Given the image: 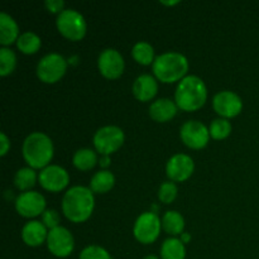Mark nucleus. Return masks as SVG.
Instances as JSON below:
<instances>
[{
    "instance_id": "412c9836",
    "label": "nucleus",
    "mask_w": 259,
    "mask_h": 259,
    "mask_svg": "<svg viewBox=\"0 0 259 259\" xmlns=\"http://www.w3.org/2000/svg\"><path fill=\"white\" fill-rule=\"evenodd\" d=\"M162 228L167 234L179 235L184 234L185 219L179 211L169 210L162 218Z\"/></svg>"
},
{
    "instance_id": "ddd939ff",
    "label": "nucleus",
    "mask_w": 259,
    "mask_h": 259,
    "mask_svg": "<svg viewBox=\"0 0 259 259\" xmlns=\"http://www.w3.org/2000/svg\"><path fill=\"white\" fill-rule=\"evenodd\" d=\"M124 58L114 48H108L100 53L98 60V67L101 75L109 80L120 77L124 72Z\"/></svg>"
},
{
    "instance_id": "2f4dec72",
    "label": "nucleus",
    "mask_w": 259,
    "mask_h": 259,
    "mask_svg": "<svg viewBox=\"0 0 259 259\" xmlns=\"http://www.w3.org/2000/svg\"><path fill=\"white\" fill-rule=\"evenodd\" d=\"M63 7H65V3L62 0H47L46 2V8L51 13H58V14H61L65 10Z\"/></svg>"
},
{
    "instance_id": "a878e982",
    "label": "nucleus",
    "mask_w": 259,
    "mask_h": 259,
    "mask_svg": "<svg viewBox=\"0 0 259 259\" xmlns=\"http://www.w3.org/2000/svg\"><path fill=\"white\" fill-rule=\"evenodd\" d=\"M35 180H37V175H35L34 169L30 167H25V168H20L19 171H17L14 176V185L18 190L25 192L34 186Z\"/></svg>"
},
{
    "instance_id": "e433bc0d",
    "label": "nucleus",
    "mask_w": 259,
    "mask_h": 259,
    "mask_svg": "<svg viewBox=\"0 0 259 259\" xmlns=\"http://www.w3.org/2000/svg\"><path fill=\"white\" fill-rule=\"evenodd\" d=\"M144 259H159L158 257H157V255H153V254H151V255H147L146 258Z\"/></svg>"
},
{
    "instance_id": "f704fd0d",
    "label": "nucleus",
    "mask_w": 259,
    "mask_h": 259,
    "mask_svg": "<svg viewBox=\"0 0 259 259\" xmlns=\"http://www.w3.org/2000/svg\"><path fill=\"white\" fill-rule=\"evenodd\" d=\"M180 2H162L161 0V4H164V5H176L179 4Z\"/></svg>"
},
{
    "instance_id": "6e6552de",
    "label": "nucleus",
    "mask_w": 259,
    "mask_h": 259,
    "mask_svg": "<svg viewBox=\"0 0 259 259\" xmlns=\"http://www.w3.org/2000/svg\"><path fill=\"white\" fill-rule=\"evenodd\" d=\"M67 70L65 57L58 53H50L39 61L37 66V76L46 83H55L63 77Z\"/></svg>"
},
{
    "instance_id": "f03ea898",
    "label": "nucleus",
    "mask_w": 259,
    "mask_h": 259,
    "mask_svg": "<svg viewBox=\"0 0 259 259\" xmlns=\"http://www.w3.org/2000/svg\"><path fill=\"white\" fill-rule=\"evenodd\" d=\"M206 85L201 78L194 75L182 78L175 93V103L184 111L199 110L206 103Z\"/></svg>"
},
{
    "instance_id": "39448f33",
    "label": "nucleus",
    "mask_w": 259,
    "mask_h": 259,
    "mask_svg": "<svg viewBox=\"0 0 259 259\" xmlns=\"http://www.w3.org/2000/svg\"><path fill=\"white\" fill-rule=\"evenodd\" d=\"M56 25L58 32L70 40H81L86 34L85 18L73 9H65L58 14Z\"/></svg>"
},
{
    "instance_id": "f3484780",
    "label": "nucleus",
    "mask_w": 259,
    "mask_h": 259,
    "mask_svg": "<svg viewBox=\"0 0 259 259\" xmlns=\"http://www.w3.org/2000/svg\"><path fill=\"white\" fill-rule=\"evenodd\" d=\"M157 91H158V85L156 78L151 75L138 76L133 83L134 96L143 103L152 100L157 95Z\"/></svg>"
},
{
    "instance_id": "473e14b6",
    "label": "nucleus",
    "mask_w": 259,
    "mask_h": 259,
    "mask_svg": "<svg viewBox=\"0 0 259 259\" xmlns=\"http://www.w3.org/2000/svg\"><path fill=\"white\" fill-rule=\"evenodd\" d=\"M0 144H2V148H0V156L4 157L10 148V142L4 133L0 134Z\"/></svg>"
},
{
    "instance_id": "2eb2a0df",
    "label": "nucleus",
    "mask_w": 259,
    "mask_h": 259,
    "mask_svg": "<svg viewBox=\"0 0 259 259\" xmlns=\"http://www.w3.org/2000/svg\"><path fill=\"white\" fill-rule=\"evenodd\" d=\"M212 106H214V110L224 119L234 118L239 115L242 111L243 101L239 95L233 91H222L214 96Z\"/></svg>"
},
{
    "instance_id": "f257e3e1",
    "label": "nucleus",
    "mask_w": 259,
    "mask_h": 259,
    "mask_svg": "<svg viewBox=\"0 0 259 259\" xmlns=\"http://www.w3.org/2000/svg\"><path fill=\"white\" fill-rule=\"evenodd\" d=\"M94 206V192L85 186L71 187L62 200V212L72 223L86 222L93 214Z\"/></svg>"
},
{
    "instance_id": "72a5a7b5",
    "label": "nucleus",
    "mask_w": 259,
    "mask_h": 259,
    "mask_svg": "<svg viewBox=\"0 0 259 259\" xmlns=\"http://www.w3.org/2000/svg\"><path fill=\"white\" fill-rule=\"evenodd\" d=\"M109 164H110V158H109V156H104L103 158H101V161H100V166L101 167H108Z\"/></svg>"
},
{
    "instance_id": "7ed1b4c3",
    "label": "nucleus",
    "mask_w": 259,
    "mask_h": 259,
    "mask_svg": "<svg viewBox=\"0 0 259 259\" xmlns=\"http://www.w3.org/2000/svg\"><path fill=\"white\" fill-rule=\"evenodd\" d=\"M23 157L33 169H43L53 158V143L48 136L34 132L23 143Z\"/></svg>"
},
{
    "instance_id": "393cba45",
    "label": "nucleus",
    "mask_w": 259,
    "mask_h": 259,
    "mask_svg": "<svg viewBox=\"0 0 259 259\" xmlns=\"http://www.w3.org/2000/svg\"><path fill=\"white\" fill-rule=\"evenodd\" d=\"M132 56L139 65L148 66L154 62V50L149 43L147 42H138L134 45L132 50Z\"/></svg>"
},
{
    "instance_id": "6ab92c4d",
    "label": "nucleus",
    "mask_w": 259,
    "mask_h": 259,
    "mask_svg": "<svg viewBox=\"0 0 259 259\" xmlns=\"http://www.w3.org/2000/svg\"><path fill=\"white\" fill-rule=\"evenodd\" d=\"M19 38V28L15 20L7 13L0 14V43L3 46H10Z\"/></svg>"
},
{
    "instance_id": "dca6fc26",
    "label": "nucleus",
    "mask_w": 259,
    "mask_h": 259,
    "mask_svg": "<svg viewBox=\"0 0 259 259\" xmlns=\"http://www.w3.org/2000/svg\"><path fill=\"white\" fill-rule=\"evenodd\" d=\"M47 228L43 223L33 220L23 227L22 239L29 247H39L43 243L47 242Z\"/></svg>"
},
{
    "instance_id": "1a4fd4ad",
    "label": "nucleus",
    "mask_w": 259,
    "mask_h": 259,
    "mask_svg": "<svg viewBox=\"0 0 259 259\" xmlns=\"http://www.w3.org/2000/svg\"><path fill=\"white\" fill-rule=\"evenodd\" d=\"M47 248L55 257L66 258L75 248L73 237L66 228L57 227L48 232Z\"/></svg>"
},
{
    "instance_id": "4be33fe9",
    "label": "nucleus",
    "mask_w": 259,
    "mask_h": 259,
    "mask_svg": "<svg viewBox=\"0 0 259 259\" xmlns=\"http://www.w3.org/2000/svg\"><path fill=\"white\" fill-rule=\"evenodd\" d=\"M161 257L162 259H185L186 248L184 242L177 238L166 239L161 247Z\"/></svg>"
},
{
    "instance_id": "c756f323",
    "label": "nucleus",
    "mask_w": 259,
    "mask_h": 259,
    "mask_svg": "<svg viewBox=\"0 0 259 259\" xmlns=\"http://www.w3.org/2000/svg\"><path fill=\"white\" fill-rule=\"evenodd\" d=\"M80 259H113L106 249L99 245H90L86 247L80 253Z\"/></svg>"
},
{
    "instance_id": "a211bd4d",
    "label": "nucleus",
    "mask_w": 259,
    "mask_h": 259,
    "mask_svg": "<svg viewBox=\"0 0 259 259\" xmlns=\"http://www.w3.org/2000/svg\"><path fill=\"white\" fill-rule=\"evenodd\" d=\"M177 109L179 106L176 105L175 101L169 100V99H158L149 106V115L158 123H166L175 118V115L177 114Z\"/></svg>"
},
{
    "instance_id": "c85d7f7f",
    "label": "nucleus",
    "mask_w": 259,
    "mask_h": 259,
    "mask_svg": "<svg viewBox=\"0 0 259 259\" xmlns=\"http://www.w3.org/2000/svg\"><path fill=\"white\" fill-rule=\"evenodd\" d=\"M177 186L175 182L167 181L159 186L158 190V199L159 201L163 202V204H171L175 201V199L177 197Z\"/></svg>"
},
{
    "instance_id": "4468645a",
    "label": "nucleus",
    "mask_w": 259,
    "mask_h": 259,
    "mask_svg": "<svg viewBox=\"0 0 259 259\" xmlns=\"http://www.w3.org/2000/svg\"><path fill=\"white\" fill-rule=\"evenodd\" d=\"M195 163L192 158L187 154L179 153L168 159L166 166V172L172 182H184L194 174Z\"/></svg>"
},
{
    "instance_id": "aec40b11",
    "label": "nucleus",
    "mask_w": 259,
    "mask_h": 259,
    "mask_svg": "<svg viewBox=\"0 0 259 259\" xmlns=\"http://www.w3.org/2000/svg\"><path fill=\"white\" fill-rule=\"evenodd\" d=\"M114 184H115L114 175L108 169H103V171L96 172L93 176L90 181V189L96 194H105L113 189Z\"/></svg>"
},
{
    "instance_id": "f8f14e48",
    "label": "nucleus",
    "mask_w": 259,
    "mask_h": 259,
    "mask_svg": "<svg viewBox=\"0 0 259 259\" xmlns=\"http://www.w3.org/2000/svg\"><path fill=\"white\" fill-rule=\"evenodd\" d=\"M15 209L20 217L35 218L46 211V199L39 192H22L15 200Z\"/></svg>"
},
{
    "instance_id": "0eeeda50",
    "label": "nucleus",
    "mask_w": 259,
    "mask_h": 259,
    "mask_svg": "<svg viewBox=\"0 0 259 259\" xmlns=\"http://www.w3.org/2000/svg\"><path fill=\"white\" fill-rule=\"evenodd\" d=\"M124 143V132L119 126L106 125L99 129L94 136L95 149L103 156H110Z\"/></svg>"
},
{
    "instance_id": "cd10ccee",
    "label": "nucleus",
    "mask_w": 259,
    "mask_h": 259,
    "mask_svg": "<svg viewBox=\"0 0 259 259\" xmlns=\"http://www.w3.org/2000/svg\"><path fill=\"white\" fill-rule=\"evenodd\" d=\"M210 137H212L217 141H220V139H225L230 136L232 133V124L230 121H228L227 119L220 118L215 119V120L211 121L210 124Z\"/></svg>"
},
{
    "instance_id": "9b49d317",
    "label": "nucleus",
    "mask_w": 259,
    "mask_h": 259,
    "mask_svg": "<svg viewBox=\"0 0 259 259\" xmlns=\"http://www.w3.org/2000/svg\"><path fill=\"white\" fill-rule=\"evenodd\" d=\"M40 186L51 192H60L67 187L70 176L65 168L57 164H51L43 168L38 176Z\"/></svg>"
},
{
    "instance_id": "423d86ee",
    "label": "nucleus",
    "mask_w": 259,
    "mask_h": 259,
    "mask_svg": "<svg viewBox=\"0 0 259 259\" xmlns=\"http://www.w3.org/2000/svg\"><path fill=\"white\" fill-rule=\"evenodd\" d=\"M162 229V222L153 211H147L139 215L134 223L133 233L136 239L142 244H151L157 240Z\"/></svg>"
},
{
    "instance_id": "9d476101",
    "label": "nucleus",
    "mask_w": 259,
    "mask_h": 259,
    "mask_svg": "<svg viewBox=\"0 0 259 259\" xmlns=\"http://www.w3.org/2000/svg\"><path fill=\"white\" fill-rule=\"evenodd\" d=\"M182 142L191 149H202L207 146L210 132L206 126L197 120H189L180 131Z\"/></svg>"
},
{
    "instance_id": "bb28decb",
    "label": "nucleus",
    "mask_w": 259,
    "mask_h": 259,
    "mask_svg": "<svg viewBox=\"0 0 259 259\" xmlns=\"http://www.w3.org/2000/svg\"><path fill=\"white\" fill-rule=\"evenodd\" d=\"M17 66V56L10 48L3 47L0 50V75H10Z\"/></svg>"
},
{
    "instance_id": "c9c22d12",
    "label": "nucleus",
    "mask_w": 259,
    "mask_h": 259,
    "mask_svg": "<svg viewBox=\"0 0 259 259\" xmlns=\"http://www.w3.org/2000/svg\"><path fill=\"white\" fill-rule=\"evenodd\" d=\"M182 242L184 243H186V242H189L190 240V235L189 234H182Z\"/></svg>"
},
{
    "instance_id": "b1692460",
    "label": "nucleus",
    "mask_w": 259,
    "mask_h": 259,
    "mask_svg": "<svg viewBox=\"0 0 259 259\" xmlns=\"http://www.w3.org/2000/svg\"><path fill=\"white\" fill-rule=\"evenodd\" d=\"M40 38L33 32H25L19 35L17 40V47L24 55H34L40 48Z\"/></svg>"
},
{
    "instance_id": "5701e85b",
    "label": "nucleus",
    "mask_w": 259,
    "mask_h": 259,
    "mask_svg": "<svg viewBox=\"0 0 259 259\" xmlns=\"http://www.w3.org/2000/svg\"><path fill=\"white\" fill-rule=\"evenodd\" d=\"M73 166L80 171H89V169L94 168L95 164L98 163V157L94 151L89 148L78 149L75 154H73Z\"/></svg>"
},
{
    "instance_id": "20e7f679",
    "label": "nucleus",
    "mask_w": 259,
    "mask_h": 259,
    "mask_svg": "<svg viewBox=\"0 0 259 259\" xmlns=\"http://www.w3.org/2000/svg\"><path fill=\"white\" fill-rule=\"evenodd\" d=\"M153 73L159 81L172 83L186 77L189 61L182 53L166 52L157 56L153 62Z\"/></svg>"
},
{
    "instance_id": "7c9ffc66",
    "label": "nucleus",
    "mask_w": 259,
    "mask_h": 259,
    "mask_svg": "<svg viewBox=\"0 0 259 259\" xmlns=\"http://www.w3.org/2000/svg\"><path fill=\"white\" fill-rule=\"evenodd\" d=\"M42 223L46 225V228L50 230L55 229V228L60 227L58 223H60V217H58V212L56 210H46L42 214Z\"/></svg>"
}]
</instances>
